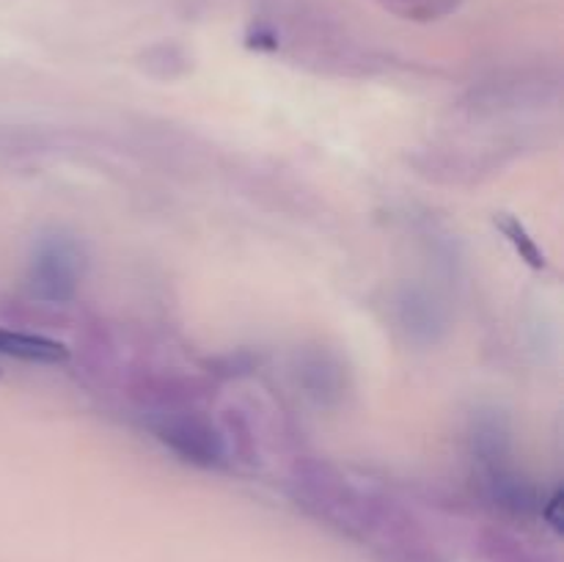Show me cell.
<instances>
[{"mask_svg": "<svg viewBox=\"0 0 564 562\" xmlns=\"http://www.w3.org/2000/svg\"><path fill=\"white\" fill-rule=\"evenodd\" d=\"M80 275V253L69 237H44L33 253L28 287L31 295L47 303H64L75 295Z\"/></svg>", "mask_w": 564, "mask_h": 562, "instance_id": "6da1fadb", "label": "cell"}, {"mask_svg": "<svg viewBox=\"0 0 564 562\" xmlns=\"http://www.w3.org/2000/svg\"><path fill=\"white\" fill-rule=\"evenodd\" d=\"M0 356L31 364H64L69 358V347L64 342L47 339V336L0 328Z\"/></svg>", "mask_w": 564, "mask_h": 562, "instance_id": "7a4b0ae2", "label": "cell"}]
</instances>
